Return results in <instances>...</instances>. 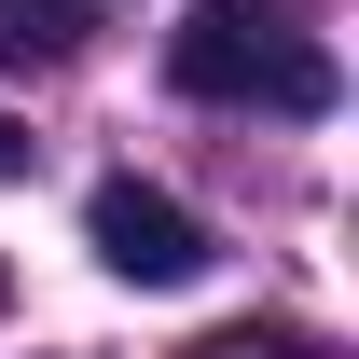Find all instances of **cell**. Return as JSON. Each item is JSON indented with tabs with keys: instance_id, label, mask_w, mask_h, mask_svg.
I'll return each mask as SVG.
<instances>
[{
	"instance_id": "cell-1",
	"label": "cell",
	"mask_w": 359,
	"mask_h": 359,
	"mask_svg": "<svg viewBox=\"0 0 359 359\" xmlns=\"http://www.w3.org/2000/svg\"><path fill=\"white\" fill-rule=\"evenodd\" d=\"M166 83L208 111H332V55L263 0H194L166 28Z\"/></svg>"
},
{
	"instance_id": "cell-2",
	"label": "cell",
	"mask_w": 359,
	"mask_h": 359,
	"mask_svg": "<svg viewBox=\"0 0 359 359\" xmlns=\"http://www.w3.org/2000/svg\"><path fill=\"white\" fill-rule=\"evenodd\" d=\"M83 249L125 276V290H194V276H208V222H194L180 194H152V180H97Z\"/></svg>"
},
{
	"instance_id": "cell-3",
	"label": "cell",
	"mask_w": 359,
	"mask_h": 359,
	"mask_svg": "<svg viewBox=\"0 0 359 359\" xmlns=\"http://www.w3.org/2000/svg\"><path fill=\"white\" fill-rule=\"evenodd\" d=\"M83 0H0V69H69L83 55Z\"/></svg>"
},
{
	"instance_id": "cell-4",
	"label": "cell",
	"mask_w": 359,
	"mask_h": 359,
	"mask_svg": "<svg viewBox=\"0 0 359 359\" xmlns=\"http://www.w3.org/2000/svg\"><path fill=\"white\" fill-rule=\"evenodd\" d=\"M194 359H332V346H318V332H208Z\"/></svg>"
},
{
	"instance_id": "cell-5",
	"label": "cell",
	"mask_w": 359,
	"mask_h": 359,
	"mask_svg": "<svg viewBox=\"0 0 359 359\" xmlns=\"http://www.w3.org/2000/svg\"><path fill=\"white\" fill-rule=\"evenodd\" d=\"M28 152H42V138H28L14 111H0V180H28Z\"/></svg>"
}]
</instances>
